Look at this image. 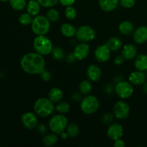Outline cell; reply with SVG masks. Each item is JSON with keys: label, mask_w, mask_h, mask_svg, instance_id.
Masks as SVG:
<instances>
[{"label": "cell", "mask_w": 147, "mask_h": 147, "mask_svg": "<svg viewBox=\"0 0 147 147\" xmlns=\"http://www.w3.org/2000/svg\"><path fill=\"white\" fill-rule=\"evenodd\" d=\"M106 46L111 50V51H117L121 47L122 41L119 37H111L105 43Z\"/></svg>", "instance_id": "24"}, {"label": "cell", "mask_w": 147, "mask_h": 147, "mask_svg": "<svg viewBox=\"0 0 147 147\" xmlns=\"http://www.w3.org/2000/svg\"><path fill=\"white\" fill-rule=\"evenodd\" d=\"M32 17V16L30 15L29 13H24V14H22L20 16V17H19V22L24 26L31 24L33 20Z\"/></svg>", "instance_id": "32"}, {"label": "cell", "mask_w": 147, "mask_h": 147, "mask_svg": "<svg viewBox=\"0 0 147 147\" xmlns=\"http://www.w3.org/2000/svg\"><path fill=\"white\" fill-rule=\"evenodd\" d=\"M76 29L74 26L69 23H64L60 27V32L66 37H73L76 34Z\"/></svg>", "instance_id": "22"}, {"label": "cell", "mask_w": 147, "mask_h": 147, "mask_svg": "<svg viewBox=\"0 0 147 147\" xmlns=\"http://www.w3.org/2000/svg\"><path fill=\"white\" fill-rule=\"evenodd\" d=\"M40 76H41V78L43 81H50L52 78V75L50 73V71L47 70H44L41 73H40Z\"/></svg>", "instance_id": "36"}, {"label": "cell", "mask_w": 147, "mask_h": 147, "mask_svg": "<svg viewBox=\"0 0 147 147\" xmlns=\"http://www.w3.org/2000/svg\"><path fill=\"white\" fill-rule=\"evenodd\" d=\"M22 123L26 129L28 130H32L37 127L38 125V120L34 113L26 112L22 116Z\"/></svg>", "instance_id": "10"}, {"label": "cell", "mask_w": 147, "mask_h": 147, "mask_svg": "<svg viewBox=\"0 0 147 147\" xmlns=\"http://www.w3.org/2000/svg\"><path fill=\"white\" fill-rule=\"evenodd\" d=\"M146 77H147V70H146Z\"/></svg>", "instance_id": "47"}, {"label": "cell", "mask_w": 147, "mask_h": 147, "mask_svg": "<svg viewBox=\"0 0 147 147\" xmlns=\"http://www.w3.org/2000/svg\"><path fill=\"white\" fill-rule=\"evenodd\" d=\"M51 54L53 55V58L55 60H57V61H60V60H63V57H65L64 51L60 47H53V50L52 51Z\"/></svg>", "instance_id": "31"}, {"label": "cell", "mask_w": 147, "mask_h": 147, "mask_svg": "<svg viewBox=\"0 0 147 147\" xmlns=\"http://www.w3.org/2000/svg\"><path fill=\"white\" fill-rule=\"evenodd\" d=\"M134 40L137 44H143L147 42V27L140 26L133 32Z\"/></svg>", "instance_id": "15"}, {"label": "cell", "mask_w": 147, "mask_h": 147, "mask_svg": "<svg viewBox=\"0 0 147 147\" xmlns=\"http://www.w3.org/2000/svg\"><path fill=\"white\" fill-rule=\"evenodd\" d=\"M63 98V93L61 89H60L59 88H53L49 91L48 98L54 103H57L61 101Z\"/></svg>", "instance_id": "21"}, {"label": "cell", "mask_w": 147, "mask_h": 147, "mask_svg": "<svg viewBox=\"0 0 147 147\" xmlns=\"http://www.w3.org/2000/svg\"><path fill=\"white\" fill-rule=\"evenodd\" d=\"M20 65L25 73L31 75H40L45 70V60L38 53H29L21 59Z\"/></svg>", "instance_id": "1"}, {"label": "cell", "mask_w": 147, "mask_h": 147, "mask_svg": "<svg viewBox=\"0 0 147 147\" xmlns=\"http://www.w3.org/2000/svg\"><path fill=\"white\" fill-rule=\"evenodd\" d=\"M142 90H143V92L145 93V94H147V82L146 81L143 84Z\"/></svg>", "instance_id": "45"}, {"label": "cell", "mask_w": 147, "mask_h": 147, "mask_svg": "<svg viewBox=\"0 0 147 147\" xmlns=\"http://www.w3.org/2000/svg\"><path fill=\"white\" fill-rule=\"evenodd\" d=\"M76 38L81 42L93 41L96 37V32L88 25H83L76 30Z\"/></svg>", "instance_id": "7"}, {"label": "cell", "mask_w": 147, "mask_h": 147, "mask_svg": "<svg viewBox=\"0 0 147 147\" xmlns=\"http://www.w3.org/2000/svg\"><path fill=\"white\" fill-rule=\"evenodd\" d=\"M125 142H123V140H122L121 138L119 139H116L114 141V143H113V146L116 147H123L125 146Z\"/></svg>", "instance_id": "40"}, {"label": "cell", "mask_w": 147, "mask_h": 147, "mask_svg": "<svg viewBox=\"0 0 147 147\" xmlns=\"http://www.w3.org/2000/svg\"><path fill=\"white\" fill-rule=\"evenodd\" d=\"M76 57H75V56H74V54H70V55H67V62H69V63H73V61H74V60H76Z\"/></svg>", "instance_id": "42"}, {"label": "cell", "mask_w": 147, "mask_h": 147, "mask_svg": "<svg viewBox=\"0 0 147 147\" xmlns=\"http://www.w3.org/2000/svg\"><path fill=\"white\" fill-rule=\"evenodd\" d=\"M37 132H39V133L41 134H45L46 131H47V127H46L43 123H40V124L37 125Z\"/></svg>", "instance_id": "38"}, {"label": "cell", "mask_w": 147, "mask_h": 147, "mask_svg": "<svg viewBox=\"0 0 147 147\" xmlns=\"http://www.w3.org/2000/svg\"><path fill=\"white\" fill-rule=\"evenodd\" d=\"M90 53V47L86 42H81L77 45L75 47L74 54L75 57L78 60H83L88 56Z\"/></svg>", "instance_id": "13"}, {"label": "cell", "mask_w": 147, "mask_h": 147, "mask_svg": "<svg viewBox=\"0 0 147 147\" xmlns=\"http://www.w3.org/2000/svg\"><path fill=\"white\" fill-rule=\"evenodd\" d=\"M2 2H7V1H9V0H0Z\"/></svg>", "instance_id": "46"}, {"label": "cell", "mask_w": 147, "mask_h": 147, "mask_svg": "<svg viewBox=\"0 0 147 147\" xmlns=\"http://www.w3.org/2000/svg\"><path fill=\"white\" fill-rule=\"evenodd\" d=\"M120 3V0H99V6L103 11L109 12L116 9Z\"/></svg>", "instance_id": "18"}, {"label": "cell", "mask_w": 147, "mask_h": 147, "mask_svg": "<svg viewBox=\"0 0 147 147\" xmlns=\"http://www.w3.org/2000/svg\"><path fill=\"white\" fill-rule=\"evenodd\" d=\"M57 140H58V138H57L56 134H48L45 135L43 137L42 142L44 144V145H45V146H54L57 143Z\"/></svg>", "instance_id": "25"}, {"label": "cell", "mask_w": 147, "mask_h": 147, "mask_svg": "<svg viewBox=\"0 0 147 147\" xmlns=\"http://www.w3.org/2000/svg\"><path fill=\"white\" fill-rule=\"evenodd\" d=\"M102 71L96 65H90L87 69L88 78L93 82H97L101 77Z\"/></svg>", "instance_id": "17"}, {"label": "cell", "mask_w": 147, "mask_h": 147, "mask_svg": "<svg viewBox=\"0 0 147 147\" xmlns=\"http://www.w3.org/2000/svg\"><path fill=\"white\" fill-rule=\"evenodd\" d=\"M54 103L47 98H40L34 104V113L40 117H47L54 111Z\"/></svg>", "instance_id": "2"}, {"label": "cell", "mask_w": 147, "mask_h": 147, "mask_svg": "<svg viewBox=\"0 0 147 147\" xmlns=\"http://www.w3.org/2000/svg\"><path fill=\"white\" fill-rule=\"evenodd\" d=\"M123 60H124V58L123 57V56L122 55H119L117 56V57L115 58V64L116 65H121L122 63H123Z\"/></svg>", "instance_id": "41"}, {"label": "cell", "mask_w": 147, "mask_h": 147, "mask_svg": "<svg viewBox=\"0 0 147 147\" xmlns=\"http://www.w3.org/2000/svg\"><path fill=\"white\" fill-rule=\"evenodd\" d=\"M123 135V128L121 124L118 123H111L109 126L107 130V136L109 139L115 141L121 139Z\"/></svg>", "instance_id": "12"}, {"label": "cell", "mask_w": 147, "mask_h": 147, "mask_svg": "<svg viewBox=\"0 0 147 147\" xmlns=\"http://www.w3.org/2000/svg\"><path fill=\"white\" fill-rule=\"evenodd\" d=\"M134 66L136 70L146 72L147 70V55L145 54H140L136 57L134 61Z\"/></svg>", "instance_id": "19"}, {"label": "cell", "mask_w": 147, "mask_h": 147, "mask_svg": "<svg viewBox=\"0 0 147 147\" xmlns=\"http://www.w3.org/2000/svg\"><path fill=\"white\" fill-rule=\"evenodd\" d=\"M66 132L70 137L75 138L78 135L80 129H79L78 126L76 123H72L67 125V128H66Z\"/></svg>", "instance_id": "28"}, {"label": "cell", "mask_w": 147, "mask_h": 147, "mask_svg": "<svg viewBox=\"0 0 147 147\" xmlns=\"http://www.w3.org/2000/svg\"><path fill=\"white\" fill-rule=\"evenodd\" d=\"M67 119L64 114H56L53 116L49 121V127L53 133L60 134L64 131L67 126Z\"/></svg>", "instance_id": "5"}, {"label": "cell", "mask_w": 147, "mask_h": 147, "mask_svg": "<svg viewBox=\"0 0 147 147\" xmlns=\"http://www.w3.org/2000/svg\"><path fill=\"white\" fill-rule=\"evenodd\" d=\"M79 90L83 95H88L92 90V84L88 80H83L80 83Z\"/></svg>", "instance_id": "29"}, {"label": "cell", "mask_w": 147, "mask_h": 147, "mask_svg": "<svg viewBox=\"0 0 147 147\" xmlns=\"http://www.w3.org/2000/svg\"><path fill=\"white\" fill-rule=\"evenodd\" d=\"M40 7L41 5L37 1V0H30L27 4L26 8H27V13H29L32 17H35L40 13Z\"/></svg>", "instance_id": "20"}, {"label": "cell", "mask_w": 147, "mask_h": 147, "mask_svg": "<svg viewBox=\"0 0 147 147\" xmlns=\"http://www.w3.org/2000/svg\"><path fill=\"white\" fill-rule=\"evenodd\" d=\"M73 98L74 100H76V101H79L80 99V96L78 93H76L73 95V98Z\"/></svg>", "instance_id": "43"}, {"label": "cell", "mask_w": 147, "mask_h": 147, "mask_svg": "<svg viewBox=\"0 0 147 147\" xmlns=\"http://www.w3.org/2000/svg\"><path fill=\"white\" fill-rule=\"evenodd\" d=\"M136 55H137V50L136 46L134 45L133 44L129 43L123 46L121 51V55L125 60H132L136 57Z\"/></svg>", "instance_id": "16"}, {"label": "cell", "mask_w": 147, "mask_h": 147, "mask_svg": "<svg viewBox=\"0 0 147 147\" xmlns=\"http://www.w3.org/2000/svg\"><path fill=\"white\" fill-rule=\"evenodd\" d=\"M40 5L46 8H50L55 6L59 1V0H37Z\"/></svg>", "instance_id": "34"}, {"label": "cell", "mask_w": 147, "mask_h": 147, "mask_svg": "<svg viewBox=\"0 0 147 147\" xmlns=\"http://www.w3.org/2000/svg\"><path fill=\"white\" fill-rule=\"evenodd\" d=\"M119 30L122 34L129 35L134 31V27L133 24L129 21H123L121 22L119 25Z\"/></svg>", "instance_id": "23"}, {"label": "cell", "mask_w": 147, "mask_h": 147, "mask_svg": "<svg viewBox=\"0 0 147 147\" xmlns=\"http://www.w3.org/2000/svg\"><path fill=\"white\" fill-rule=\"evenodd\" d=\"M70 104L67 102L60 101L57 103L56 106L55 107V110L60 114H66L70 111Z\"/></svg>", "instance_id": "26"}, {"label": "cell", "mask_w": 147, "mask_h": 147, "mask_svg": "<svg viewBox=\"0 0 147 147\" xmlns=\"http://www.w3.org/2000/svg\"><path fill=\"white\" fill-rule=\"evenodd\" d=\"M113 118H114L112 114H111V113H106L102 117V121L106 124H110V123H111L113 122Z\"/></svg>", "instance_id": "37"}, {"label": "cell", "mask_w": 147, "mask_h": 147, "mask_svg": "<svg viewBox=\"0 0 147 147\" xmlns=\"http://www.w3.org/2000/svg\"><path fill=\"white\" fill-rule=\"evenodd\" d=\"M115 93L121 99L131 97L134 93V88L131 83L127 81H119L115 86Z\"/></svg>", "instance_id": "8"}, {"label": "cell", "mask_w": 147, "mask_h": 147, "mask_svg": "<svg viewBox=\"0 0 147 147\" xmlns=\"http://www.w3.org/2000/svg\"><path fill=\"white\" fill-rule=\"evenodd\" d=\"M65 15L66 18L68 20H74L77 16V11L74 7H73L72 6H69L65 9Z\"/></svg>", "instance_id": "33"}, {"label": "cell", "mask_w": 147, "mask_h": 147, "mask_svg": "<svg viewBox=\"0 0 147 147\" xmlns=\"http://www.w3.org/2000/svg\"><path fill=\"white\" fill-rule=\"evenodd\" d=\"M147 79L146 74L143 71L140 70H136L132 72L130 74L129 78V80L131 84L136 85V86H141L143 85L146 82Z\"/></svg>", "instance_id": "14"}, {"label": "cell", "mask_w": 147, "mask_h": 147, "mask_svg": "<svg viewBox=\"0 0 147 147\" xmlns=\"http://www.w3.org/2000/svg\"><path fill=\"white\" fill-rule=\"evenodd\" d=\"M46 17L50 22H56L60 19V14L55 9L51 8L47 11Z\"/></svg>", "instance_id": "30"}, {"label": "cell", "mask_w": 147, "mask_h": 147, "mask_svg": "<svg viewBox=\"0 0 147 147\" xmlns=\"http://www.w3.org/2000/svg\"><path fill=\"white\" fill-rule=\"evenodd\" d=\"M99 106L100 103L98 99L94 96L88 95L83 98L80 102V109L85 114H93L98 110Z\"/></svg>", "instance_id": "6"}, {"label": "cell", "mask_w": 147, "mask_h": 147, "mask_svg": "<svg viewBox=\"0 0 147 147\" xmlns=\"http://www.w3.org/2000/svg\"><path fill=\"white\" fill-rule=\"evenodd\" d=\"M136 0H120V4L124 8H131L134 6Z\"/></svg>", "instance_id": "35"}, {"label": "cell", "mask_w": 147, "mask_h": 147, "mask_svg": "<svg viewBox=\"0 0 147 147\" xmlns=\"http://www.w3.org/2000/svg\"><path fill=\"white\" fill-rule=\"evenodd\" d=\"M50 28V22L45 16L37 15L34 17L31 23V29L37 35H45Z\"/></svg>", "instance_id": "3"}, {"label": "cell", "mask_w": 147, "mask_h": 147, "mask_svg": "<svg viewBox=\"0 0 147 147\" xmlns=\"http://www.w3.org/2000/svg\"><path fill=\"white\" fill-rule=\"evenodd\" d=\"M10 5L16 11H22L27 7L26 0H9Z\"/></svg>", "instance_id": "27"}, {"label": "cell", "mask_w": 147, "mask_h": 147, "mask_svg": "<svg viewBox=\"0 0 147 147\" xmlns=\"http://www.w3.org/2000/svg\"><path fill=\"white\" fill-rule=\"evenodd\" d=\"M35 52L42 55H47L52 53L53 45L51 40L45 35H37L33 42Z\"/></svg>", "instance_id": "4"}, {"label": "cell", "mask_w": 147, "mask_h": 147, "mask_svg": "<svg viewBox=\"0 0 147 147\" xmlns=\"http://www.w3.org/2000/svg\"><path fill=\"white\" fill-rule=\"evenodd\" d=\"M114 116L118 119L123 120L127 119L130 113V107L124 100H119L116 102L113 107Z\"/></svg>", "instance_id": "9"}, {"label": "cell", "mask_w": 147, "mask_h": 147, "mask_svg": "<svg viewBox=\"0 0 147 147\" xmlns=\"http://www.w3.org/2000/svg\"><path fill=\"white\" fill-rule=\"evenodd\" d=\"M68 136H68V134H67V132L63 131L60 134V137H61V139H66L67 137H68Z\"/></svg>", "instance_id": "44"}, {"label": "cell", "mask_w": 147, "mask_h": 147, "mask_svg": "<svg viewBox=\"0 0 147 147\" xmlns=\"http://www.w3.org/2000/svg\"><path fill=\"white\" fill-rule=\"evenodd\" d=\"M111 50L106 45H99L95 50V57L96 60L100 63H106L111 58Z\"/></svg>", "instance_id": "11"}, {"label": "cell", "mask_w": 147, "mask_h": 147, "mask_svg": "<svg viewBox=\"0 0 147 147\" xmlns=\"http://www.w3.org/2000/svg\"><path fill=\"white\" fill-rule=\"evenodd\" d=\"M60 4L62 5L65 6V7H69V6H72L75 3L76 0H59Z\"/></svg>", "instance_id": "39"}]
</instances>
